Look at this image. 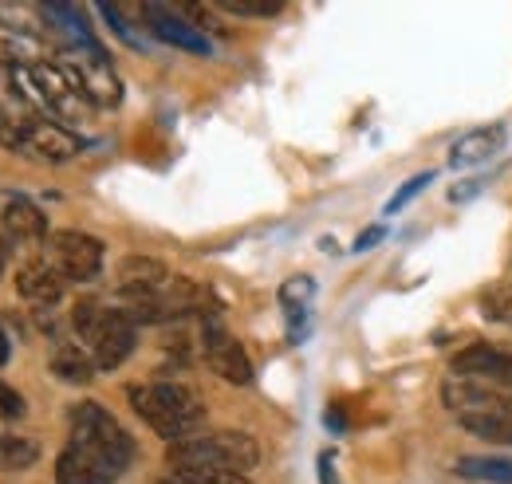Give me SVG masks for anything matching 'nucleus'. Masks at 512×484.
<instances>
[{"label":"nucleus","mask_w":512,"mask_h":484,"mask_svg":"<svg viewBox=\"0 0 512 484\" xmlns=\"http://www.w3.org/2000/svg\"><path fill=\"white\" fill-rule=\"evenodd\" d=\"M174 481L178 484H249V477H241V473H217V469H178Z\"/></svg>","instance_id":"nucleus-24"},{"label":"nucleus","mask_w":512,"mask_h":484,"mask_svg":"<svg viewBox=\"0 0 512 484\" xmlns=\"http://www.w3.org/2000/svg\"><path fill=\"white\" fill-rule=\"evenodd\" d=\"M40 461V445L32 437H20V433H0V469H32Z\"/></svg>","instance_id":"nucleus-19"},{"label":"nucleus","mask_w":512,"mask_h":484,"mask_svg":"<svg viewBox=\"0 0 512 484\" xmlns=\"http://www.w3.org/2000/svg\"><path fill=\"white\" fill-rule=\"evenodd\" d=\"M99 16L111 24V32H115L119 40H127L130 48H146V40H142V36L130 28L127 16H123V8H119V4H99Z\"/></svg>","instance_id":"nucleus-23"},{"label":"nucleus","mask_w":512,"mask_h":484,"mask_svg":"<svg viewBox=\"0 0 512 484\" xmlns=\"http://www.w3.org/2000/svg\"><path fill=\"white\" fill-rule=\"evenodd\" d=\"M201 355H205V363H209V370H213L217 378H225V382H233V386H249V382H253V363H249L245 347H241L217 319H209V323L201 327Z\"/></svg>","instance_id":"nucleus-7"},{"label":"nucleus","mask_w":512,"mask_h":484,"mask_svg":"<svg viewBox=\"0 0 512 484\" xmlns=\"http://www.w3.org/2000/svg\"><path fill=\"white\" fill-rule=\"evenodd\" d=\"M383 237H386L383 225H371V229H363V233L355 237V244H351V248H355V252H371V248L383 241Z\"/></svg>","instance_id":"nucleus-29"},{"label":"nucleus","mask_w":512,"mask_h":484,"mask_svg":"<svg viewBox=\"0 0 512 484\" xmlns=\"http://www.w3.org/2000/svg\"><path fill=\"white\" fill-rule=\"evenodd\" d=\"M312 292H316V284L308 280V276H296V280H288L284 288H280V303L288 307V315H300L308 300H312Z\"/></svg>","instance_id":"nucleus-22"},{"label":"nucleus","mask_w":512,"mask_h":484,"mask_svg":"<svg viewBox=\"0 0 512 484\" xmlns=\"http://www.w3.org/2000/svg\"><path fill=\"white\" fill-rule=\"evenodd\" d=\"M64 288H67V280L52 264H28V268H20V276H16V292H20L24 300L40 303V307H52V303L64 300Z\"/></svg>","instance_id":"nucleus-14"},{"label":"nucleus","mask_w":512,"mask_h":484,"mask_svg":"<svg viewBox=\"0 0 512 484\" xmlns=\"http://www.w3.org/2000/svg\"><path fill=\"white\" fill-rule=\"evenodd\" d=\"M64 71L75 79V87H79L91 103H107V107H115V103L123 99L119 75L111 71L107 52H75V63L64 67Z\"/></svg>","instance_id":"nucleus-10"},{"label":"nucleus","mask_w":512,"mask_h":484,"mask_svg":"<svg viewBox=\"0 0 512 484\" xmlns=\"http://www.w3.org/2000/svg\"><path fill=\"white\" fill-rule=\"evenodd\" d=\"M130 406L142 422L150 425L162 441L178 445L186 437H197V425L205 422V406L197 398V390L182 382H146V386H130Z\"/></svg>","instance_id":"nucleus-1"},{"label":"nucleus","mask_w":512,"mask_h":484,"mask_svg":"<svg viewBox=\"0 0 512 484\" xmlns=\"http://www.w3.org/2000/svg\"><path fill=\"white\" fill-rule=\"evenodd\" d=\"M0 225H4V233H8L12 241H44V237H48V217H44L28 197H8Z\"/></svg>","instance_id":"nucleus-15"},{"label":"nucleus","mask_w":512,"mask_h":484,"mask_svg":"<svg viewBox=\"0 0 512 484\" xmlns=\"http://www.w3.org/2000/svg\"><path fill=\"white\" fill-rule=\"evenodd\" d=\"M501 146H505V126H477V130L461 134V138L449 146V166H453V170L481 166V162L497 158Z\"/></svg>","instance_id":"nucleus-13"},{"label":"nucleus","mask_w":512,"mask_h":484,"mask_svg":"<svg viewBox=\"0 0 512 484\" xmlns=\"http://www.w3.org/2000/svg\"><path fill=\"white\" fill-rule=\"evenodd\" d=\"M8 244H12V237H8L4 225H0V276H4V268H8V252H12Z\"/></svg>","instance_id":"nucleus-31"},{"label":"nucleus","mask_w":512,"mask_h":484,"mask_svg":"<svg viewBox=\"0 0 512 484\" xmlns=\"http://www.w3.org/2000/svg\"><path fill=\"white\" fill-rule=\"evenodd\" d=\"M481 307H485V319H497V323L512 327V292L497 288V292H489V296H485Z\"/></svg>","instance_id":"nucleus-26"},{"label":"nucleus","mask_w":512,"mask_h":484,"mask_svg":"<svg viewBox=\"0 0 512 484\" xmlns=\"http://www.w3.org/2000/svg\"><path fill=\"white\" fill-rule=\"evenodd\" d=\"M142 20H146V28H150L162 44L182 48V52H190V56H213L209 36H205L197 24L182 20L174 8H166V4H142Z\"/></svg>","instance_id":"nucleus-9"},{"label":"nucleus","mask_w":512,"mask_h":484,"mask_svg":"<svg viewBox=\"0 0 512 484\" xmlns=\"http://www.w3.org/2000/svg\"><path fill=\"white\" fill-rule=\"evenodd\" d=\"M320 484H339L335 469H331V453H320Z\"/></svg>","instance_id":"nucleus-30"},{"label":"nucleus","mask_w":512,"mask_h":484,"mask_svg":"<svg viewBox=\"0 0 512 484\" xmlns=\"http://www.w3.org/2000/svg\"><path fill=\"white\" fill-rule=\"evenodd\" d=\"M465 433L481 437V441H497V445H512V418H489V414H461L457 418Z\"/></svg>","instance_id":"nucleus-20"},{"label":"nucleus","mask_w":512,"mask_h":484,"mask_svg":"<svg viewBox=\"0 0 512 484\" xmlns=\"http://www.w3.org/2000/svg\"><path fill=\"white\" fill-rule=\"evenodd\" d=\"M52 370H56V378H64L71 386H87L99 366H95V359H91L83 347L64 343V347H56V355H52Z\"/></svg>","instance_id":"nucleus-17"},{"label":"nucleus","mask_w":512,"mask_h":484,"mask_svg":"<svg viewBox=\"0 0 512 484\" xmlns=\"http://www.w3.org/2000/svg\"><path fill=\"white\" fill-rule=\"evenodd\" d=\"M40 20H44V8H40V4H0V24L12 28V32L36 36V32L48 28V24H40Z\"/></svg>","instance_id":"nucleus-21"},{"label":"nucleus","mask_w":512,"mask_h":484,"mask_svg":"<svg viewBox=\"0 0 512 484\" xmlns=\"http://www.w3.org/2000/svg\"><path fill=\"white\" fill-rule=\"evenodd\" d=\"M52 268L75 280V284H91L103 272V241L79 229H60L52 233Z\"/></svg>","instance_id":"nucleus-5"},{"label":"nucleus","mask_w":512,"mask_h":484,"mask_svg":"<svg viewBox=\"0 0 512 484\" xmlns=\"http://www.w3.org/2000/svg\"><path fill=\"white\" fill-rule=\"evenodd\" d=\"M75 449H83L87 457H95L99 465L115 469L119 477L127 473L130 457H134V441L123 425L115 422V414H107L99 402H79L71 410V441Z\"/></svg>","instance_id":"nucleus-4"},{"label":"nucleus","mask_w":512,"mask_h":484,"mask_svg":"<svg viewBox=\"0 0 512 484\" xmlns=\"http://www.w3.org/2000/svg\"><path fill=\"white\" fill-rule=\"evenodd\" d=\"M453 374H457V378H481V382H497V386H509V390H512V351L489 347V343L465 347V351L453 359Z\"/></svg>","instance_id":"nucleus-12"},{"label":"nucleus","mask_w":512,"mask_h":484,"mask_svg":"<svg viewBox=\"0 0 512 484\" xmlns=\"http://www.w3.org/2000/svg\"><path fill=\"white\" fill-rule=\"evenodd\" d=\"M115 276H119V296H123V303L150 300V296H158L174 280V272L162 260H154V256H127Z\"/></svg>","instance_id":"nucleus-11"},{"label":"nucleus","mask_w":512,"mask_h":484,"mask_svg":"<svg viewBox=\"0 0 512 484\" xmlns=\"http://www.w3.org/2000/svg\"><path fill=\"white\" fill-rule=\"evenodd\" d=\"M56 481L60 484H115L119 473L107 469V465H99V461L87 457L83 449L67 445L64 453H60V461H56Z\"/></svg>","instance_id":"nucleus-16"},{"label":"nucleus","mask_w":512,"mask_h":484,"mask_svg":"<svg viewBox=\"0 0 512 484\" xmlns=\"http://www.w3.org/2000/svg\"><path fill=\"white\" fill-rule=\"evenodd\" d=\"M158 484H178V481H158Z\"/></svg>","instance_id":"nucleus-33"},{"label":"nucleus","mask_w":512,"mask_h":484,"mask_svg":"<svg viewBox=\"0 0 512 484\" xmlns=\"http://www.w3.org/2000/svg\"><path fill=\"white\" fill-rule=\"evenodd\" d=\"M71 323H75V335L91 347V359L99 370H115L130 359L134 343H138V327L123 307H107L99 300H83L75 303L71 311Z\"/></svg>","instance_id":"nucleus-3"},{"label":"nucleus","mask_w":512,"mask_h":484,"mask_svg":"<svg viewBox=\"0 0 512 484\" xmlns=\"http://www.w3.org/2000/svg\"><path fill=\"white\" fill-rule=\"evenodd\" d=\"M166 465L178 469H217V473H253L260 465V445L241 429H217L197 433L166 449Z\"/></svg>","instance_id":"nucleus-2"},{"label":"nucleus","mask_w":512,"mask_h":484,"mask_svg":"<svg viewBox=\"0 0 512 484\" xmlns=\"http://www.w3.org/2000/svg\"><path fill=\"white\" fill-rule=\"evenodd\" d=\"M24 414H28L24 394H20V390H12L8 382H0V418H4V422H20Z\"/></svg>","instance_id":"nucleus-28"},{"label":"nucleus","mask_w":512,"mask_h":484,"mask_svg":"<svg viewBox=\"0 0 512 484\" xmlns=\"http://www.w3.org/2000/svg\"><path fill=\"white\" fill-rule=\"evenodd\" d=\"M430 182H434V170H426V174H418V178H410V182L402 185V189H398V193H394V197L386 201V209H383V213H390V217H394V213H398L402 205H410V201H414V197H418V193H422V189H426V185H430Z\"/></svg>","instance_id":"nucleus-25"},{"label":"nucleus","mask_w":512,"mask_h":484,"mask_svg":"<svg viewBox=\"0 0 512 484\" xmlns=\"http://www.w3.org/2000/svg\"><path fill=\"white\" fill-rule=\"evenodd\" d=\"M442 402L461 418V414H489V418H512V390L481 378H449L442 386Z\"/></svg>","instance_id":"nucleus-6"},{"label":"nucleus","mask_w":512,"mask_h":484,"mask_svg":"<svg viewBox=\"0 0 512 484\" xmlns=\"http://www.w3.org/2000/svg\"><path fill=\"white\" fill-rule=\"evenodd\" d=\"M457 477L481 484H512V457H457Z\"/></svg>","instance_id":"nucleus-18"},{"label":"nucleus","mask_w":512,"mask_h":484,"mask_svg":"<svg viewBox=\"0 0 512 484\" xmlns=\"http://www.w3.org/2000/svg\"><path fill=\"white\" fill-rule=\"evenodd\" d=\"M221 8L233 12V16H276L280 12L276 0H225Z\"/></svg>","instance_id":"nucleus-27"},{"label":"nucleus","mask_w":512,"mask_h":484,"mask_svg":"<svg viewBox=\"0 0 512 484\" xmlns=\"http://www.w3.org/2000/svg\"><path fill=\"white\" fill-rule=\"evenodd\" d=\"M16 126H20V150H32V154H40L48 162H67V158H75L83 150V138L71 134L60 122L24 115V119H16Z\"/></svg>","instance_id":"nucleus-8"},{"label":"nucleus","mask_w":512,"mask_h":484,"mask_svg":"<svg viewBox=\"0 0 512 484\" xmlns=\"http://www.w3.org/2000/svg\"><path fill=\"white\" fill-rule=\"evenodd\" d=\"M8 363V335H4V327H0V366Z\"/></svg>","instance_id":"nucleus-32"}]
</instances>
